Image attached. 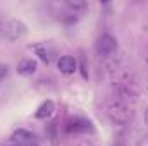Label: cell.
<instances>
[{
  "label": "cell",
  "instance_id": "cell-1",
  "mask_svg": "<svg viewBox=\"0 0 148 146\" xmlns=\"http://www.w3.org/2000/svg\"><path fill=\"white\" fill-rule=\"evenodd\" d=\"M26 31H28L26 24L23 21L16 19V17H9V19H5L2 23V35L7 38V40H10V41L23 38L26 35Z\"/></svg>",
  "mask_w": 148,
  "mask_h": 146
},
{
  "label": "cell",
  "instance_id": "cell-2",
  "mask_svg": "<svg viewBox=\"0 0 148 146\" xmlns=\"http://www.w3.org/2000/svg\"><path fill=\"white\" fill-rule=\"evenodd\" d=\"M97 50H98V53L100 55H105V57H109L112 55L115 50H117V41H115V38L110 36V35H102V36L98 38V41H97Z\"/></svg>",
  "mask_w": 148,
  "mask_h": 146
},
{
  "label": "cell",
  "instance_id": "cell-3",
  "mask_svg": "<svg viewBox=\"0 0 148 146\" xmlns=\"http://www.w3.org/2000/svg\"><path fill=\"white\" fill-rule=\"evenodd\" d=\"M57 67H59V71L62 74H74L76 69H77V62H76V59L71 57V55H64V57L59 59Z\"/></svg>",
  "mask_w": 148,
  "mask_h": 146
},
{
  "label": "cell",
  "instance_id": "cell-4",
  "mask_svg": "<svg viewBox=\"0 0 148 146\" xmlns=\"http://www.w3.org/2000/svg\"><path fill=\"white\" fill-rule=\"evenodd\" d=\"M53 112H55V105H53V102L47 100V102H43V103L36 108L35 117L40 119V120H47V119H50V117L53 115Z\"/></svg>",
  "mask_w": 148,
  "mask_h": 146
},
{
  "label": "cell",
  "instance_id": "cell-5",
  "mask_svg": "<svg viewBox=\"0 0 148 146\" xmlns=\"http://www.w3.org/2000/svg\"><path fill=\"white\" fill-rule=\"evenodd\" d=\"M12 139L16 143H19V146L21 145H33L35 143V134L29 132V131H26V129H19V131H16L12 134Z\"/></svg>",
  "mask_w": 148,
  "mask_h": 146
},
{
  "label": "cell",
  "instance_id": "cell-6",
  "mask_svg": "<svg viewBox=\"0 0 148 146\" xmlns=\"http://www.w3.org/2000/svg\"><path fill=\"white\" fill-rule=\"evenodd\" d=\"M16 71H17V74H21V76H29V74H33L36 71V60H33V59H23L17 64Z\"/></svg>",
  "mask_w": 148,
  "mask_h": 146
},
{
  "label": "cell",
  "instance_id": "cell-7",
  "mask_svg": "<svg viewBox=\"0 0 148 146\" xmlns=\"http://www.w3.org/2000/svg\"><path fill=\"white\" fill-rule=\"evenodd\" d=\"M67 131L69 132H79V131H91V124L90 120H83V119H77V120H73L69 126H67Z\"/></svg>",
  "mask_w": 148,
  "mask_h": 146
},
{
  "label": "cell",
  "instance_id": "cell-8",
  "mask_svg": "<svg viewBox=\"0 0 148 146\" xmlns=\"http://www.w3.org/2000/svg\"><path fill=\"white\" fill-rule=\"evenodd\" d=\"M35 52L38 53V57H40L43 62H47V64H48V62L52 60V53H50V50H47V46H45V45H38L36 48H35Z\"/></svg>",
  "mask_w": 148,
  "mask_h": 146
},
{
  "label": "cell",
  "instance_id": "cell-9",
  "mask_svg": "<svg viewBox=\"0 0 148 146\" xmlns=\"http://www.w3.org/2000/svg\"><path fill=\"white\" fill-rule=\"evenodd\" d=\"M69 9H73V10H77V9H84L86 7V3L84 2H67L66 3Z\"/></svg>",
  "mask_w": 148,
  "mask_h": 146
},
{
  "label": "cell",
  "instance_id": "cell-10",
  "mask_svg": "<svg viewBox=\"0 0 148 146\" xmlns=\"http://www.w3.org/2000/svg\"><path fill=\"white\" fill-rule=\"evenodd\" d=\"M7 72H9L7 65H0V79H2V77H5V76H7Z\"/></svg>",
  "mask_w": 148,
  "mask_h": 146
},
{
  "label": "cell",
  "instance_id": "cell-11",
  "mask_svg": "<svg viewBox=\"0 0 148 146\" xmlns=\"http://www.w3.org/2000/svg\"><path fill=\"white\" fill-rule=\"evenodd\" d=\"M145 122H147V124H148V108L145 110Z\"/></svg>",
  "mask_w": 148,
  "mask_h": 146
},
{
  "label": "cell",
  "instance_id": "cell-12",
  "mask_svg": "<svg viewBox=\"0 0 148 146\" xmlns=\"http://www.w3.org/2000/svg\"><path fill=\"white\" fill-rule=\"evenodd\" d=\"M17 146H19V145H17Z\"/></svg>",
  "mask_w": 148,
  "mask_h": 146
}]
</instances>
